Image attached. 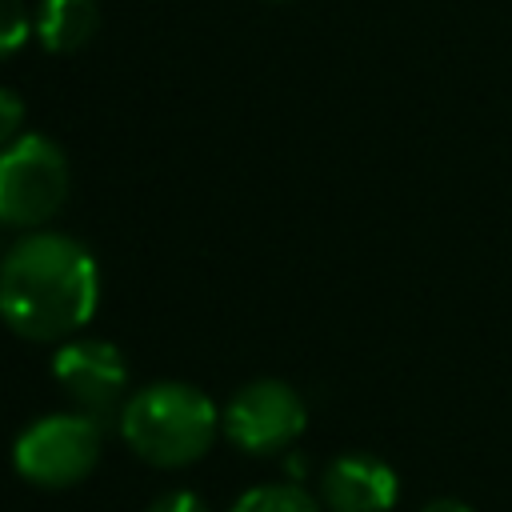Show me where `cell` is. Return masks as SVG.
<instances>
[{"label": "cell", "mask_w": 512, "mask_h": 512, "mask_svg": "<svg viewBox=\"0 0 512 512\" xmlns=\"http://www.w3.org/2000/svg\"><path fill=\"white\" fill-rule=\"evenodd\" d=\"M100 304L96 256L64 232H28L0 256V320L36 344H64Z\"/></svg>", "instance_id": "obj_1"}, {"label": "cell", "mask_w": 512, "mask_h": 512, "mask_svg": "<svg viewBox=\"0 0 512 512\" xmlns=\"http://www.w3.org/2000/svg\"><path fill=\"white\" fill-rule=\"evenodd\" d=\"M220 432V412L208 392L184 380H160L128 396L120 436L152 468H184L200 460Z\"/></svg>", "instance_id": "obj_2"}, {"label": "cell", "mask_w": 512, "mask_h": 512, "mask_svg": "<svg viewBox=\"0 0 512 512\" xmlns=\"http://www.w3.org/2000/svg\"><path fill=\"white\" fill-rule=\"evenodd\" d=\"M68 200V160L60 144L24 132L0 148V224L40 228Z\"/></svg>", "instance_id": "obj_3"}, {"label": "cell", "mask_w": 512, "mask_h": 512, "mask_svg": "<svg viewBox=\"0 0 512 512\" xmlns=\"http://www.w3.org/2000/svg\"><path fill=\"white\" fill-rule=\"evenodd\" d=\"M100 424L84 412H52L32 420L16 444L12 464L24 484L36 488H72L100 460Z\"/></svg>", "instance_id": "obj_4"}, {"label": "cell", "mask_w": 512, "mask_h": 512, "mask_svg": "<svg viewBox=\"0 0 512 512\" xmlns=\"http://www.w3.org/2000/svg\"><path fill=\"white\" fill-rule=\"evenodd\" d=\"M308 408L284 380H252L224 408V436L248 456H276L300 440Z\"/></svg>", "instance_id": "obj_5"}, {"label": "cell", "mask_w": 512, "mask_h": 512, "mask_svg": "<svg viewBox=\"0 0 512 512\" xmlns=\"http://www.w3.org/2000/svg\"><path fill=\"white\" fill-rule=\"evenodd\" d=\"M52 376L56 384L72 396L76 412L92 416L100 428L120 420L124 412V392H128V360L116 344L96 340V336H76L64 340L52 356Z\"/></svg>", "instance_id": "obj_6"}, {"label": "cell", "mask_w": 512, "mask_h": 512, "mask_svg": "<svg viewBox=\"0 0 512 512\" xmlns=\"http://www.w3.org/2000/svg\"><path fill=\"white\" fill-rule=\"evenodd\" d=\"M396 472L368 452L336 456L320 476V500L328 512H388L396 504Z\"/></svg>", "instance_id": "obj_7"}, {"label": "cell", "mask_w": 512, "mask_h": 512, "mask_svg": "<svg viewBox=\"0 0 512 512\" xmlns=\"http://www.w3.org/2000/svg\"><path fill=\"white\" fill-rule=\"evenodd\" d=\"M96 0H40L36 36L48 52H76L96 36Z\"/></svg>", "instance_id": "obj_8"}, {"label": "cell", "mask_w": 512, "mask_h": 512, "mask_svg": "<svg viewBox=\"0 0 512 512\" xmlns=\"http://www.w3.org/2000/svg\"><path fill=\"white\" fill-rule=\"evenodd\" d=\"M228 512H320V500L300 484H260L248 488Z\"/></svg>", "instance_id": "obj_9"}, {"label": "cell", "mask_w": 512, "mask_h": 512, "mask_svg": "<svg viewBox=\"0 0 512 512\" xmlns=\"http://www.w3.org/2000/svg\"><path fill=\"white\" fill-rule=\"evenodd\" d=\"M32 36V12L24 0H0V60L20 52Z\"/></svg>", "instance_id": "obj_10"}, {"label": "cell", "mask_w": 512, "mask_h": 512, "mask_svg": "<svg viewBox=\"0 0 512 512\" xmlns=\"http://www.w3.org/2000/svg\"><path fill=\"white\" fill-rule=\"evenodd\" d=\"M20 128H24V100L0 84V148L12 144L16 136H24Z\"/></svg>", "instance_id": "obj_11"}, {"label": "cell", "mask_w": 512, "mask_h": 512, "mask_svg": "<svg viewBox=\"0 0 512 512\" xmlns=\"http://www.w3.org/2000/svg\"><path fill=\"white\" fill-rule=\"evenodd\" d=\"M148 512H208V504L196 496V492H164V496H156L152 504H148Z\"/></svg>", "instance_id": "obj_12"}, {"label": "cell", "mask_w": 512, "mask_h": 512, "mask_svg": "<svg viewBox=\"0 0 512 512\" xmlns=\"http://www.w3.org/2000/svg\"><path fill=\"white\" fill-rule=\"evenodd\" d=\"M420 512H472L464 500H456V496H436V500H428Z\"/></svg>", "instance_id": "obj_13"}]
</instances>
